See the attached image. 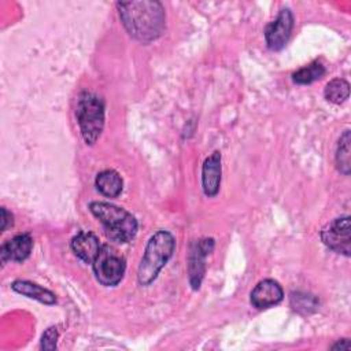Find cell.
<instances>
[{"instance_id":"obj_4","label":"cell","mask_w":351,"mask_h":351,"mask_svg":"<svg viewBox=\"0 0 351 351\" xmlns=\"http://www.w3.org/2000/svg\"><path fill=\"white\" fill-rule=\"evenodd\" d=\"M75 115L84 141L88 145H93L104 128L103 100L95 93L82 92L77 100Z\"/></svg>"},{"instance_id":"obj_9","label":"cell","mask_w":351,"mask_h":351,"mask_svg":"<svg viewBox=\"0 0 351 351\" xmlns=\"http://www.w3.org/2000/svg\"><path fill=\"white\" fill-rule=\"evenodd\" d=\"M282 298L284 291L281 285L276 280L266 278L255 285V288L251 291L250 300L255 308L263 310L278 304L282 300Z\"/></svg>"},{"instance_id":"obj_12","label":"cell","mask_w":351,"mask_h":351,"mask_svg":"<svg viewBox=\"0 0 351 351\" xmlns=\"http://www.w3.org/2000/svg\"><path fill=\"white\" fill-rule=\"evenodd\" d=\"M70 245L73 252L86 263H93L101 248L99 237L95 233L86 230L77 233L71 239Z\"/></svg>"},{"instance_id":"obj_20","label":"cell","mask_w":351,"mask_h":351,"mask_svg":"<svg viewBox=\"0 0 351 351\" xmlns=\"http://www.w3.org/2000/svg\"><path fill=\"white\" fill-rule=\"evenodd\" d=\"M12 225H14L12 214L5 207H1V232H5Z\"/></svg>"},{"instance_id":"obj_2","label":"cell","mask_w":351,"mask_h":351,"mask_svg":"<svg viewBox=\"0 0 351 351\" xmlns=\"http://www.w3.org/2000/svg\"><path fill=\"white\" fill-rule=\"evenodd\" d=\"M174 248L176 239L167 230H158L149 237L137 269V280L140 285L147 287L158 277L159 271L173 256Z\"/></svg>"},{"instance_id":"obj_10","label":"cell","mask_w":351,"mask_h":351,"mask_svg":"<svg viewBox=\"0 0 351 351\" xmlns=\"http://www.w3.org/2000/svg\"><path fill=\"white\" fill-rule=\"evenodd\" d=\"M33 250V239L29 233H19L12 239L7 240L0 247V259L1 265H5L7 261L23 262L30 256Z\"/></svg>"},{"instance_id":"obj_19","label":"cell","mask_w":351,"mask_h":351,"mask_svg":"<svg viewBox=\"0 0 351 351\" xmlns=\"http://www.w3.org/2000/svg\"><path fill=\"white\" fill-rule=\"evenodd\" d=\"M56 340H58V330L55 326H49L41 336V344L40 347L43 350L52 351L56 348Z\"/></svg>"},{"instance_id":"obj_11","label":"cell","mask_w":351,"mask_h":351,"mask_svg":"<svg viewBox=\"0 0 351 351\" xmlns=\"http://www.w3.org/2000/svg\"><path fill=\"white\" fill-rule=\"evenodd\" d=\"M221 152L215 151L206 158L202 167V186L207 197H214L221 186Z\"/></svg>"},{"instance_id":"obj_14","label":"cell","mask_w":351,"mask_h":351,"mask_svg":"<svg viewBox=\"0 0 351 351\" xmlns=\"http://www.w3.org/2000/svg\"><path fill=\"white\" fill-rule=\"evenodd\" d=\"M96 189L106 197H118L122 192V178L121 176L111 169L103 170L96 176L95 180Z\"/></svg>"},{"instance_id":"obj_16","label":"cell","mask_w":351,"mask_h":351,"mask_svg":"<svg viewBox=\"0 0 351 351\" xmlns=\"http://www.w3.org/2000/svg\"><path fill=\"white\" fill-rule=\"evenodd\" d=\"M324 95L328 101L335 104H341L348 99L350 85L343 78H333L326 84Z\"/></svg>"},{"instance_id":"obj_18","label":"cell","mask_w":351,"mask_h":351,"mask_svg":"<svg viewBox=\"0 0 351 351\" xmlns=\"http://www.w3.org/2000/svg\"><path fill=\"white\" fill-rule=\"evenodd\" d=\"M291 306L295 311L302 314L314 313L318 307V299L314 295L304 292H293L291 295Z\"/></svg>"},{"instance_id":"obj_3","label":"cell","mask_w":351,"mask_h":351,"mask_svg":"<svg viewBox=\"0 0 351 351\" xmlns=\"http://www.w3.org/2000/svg\"><path fill=\"white\" fill-rule=\"evenodd\" d=\"M89 211L100 221L106 236L117 243H129L137 233V221L128 210L107 202H90Z\"/></svg>"},{"instance_id":"obj_15","label":"cell","mask_w":351,"mask_h":351,"mask_svg":"<svg viewBox=\"0 0 351 351\" xmlns=\"http://www.w3.org/2000/svg\"><path fill=\"white\" fill-rule=\"evenodd\" d=\"M350 143H351L350 130H344V133L340 136L337 141V148H336V166H337V170L344 176H348L351 169Z\"/></svg>"},{"instance_id":"obj_5","label":"cell","mask_w":351,"mask_h":351,"mask_svg":"<svg viewBox=\"0 0 351 351\" xmlns=\"http://www.w3.org/2000/svg\"><path fill=\"white\" fill-rule=\"evenodd\" d=\"M96 280L104 287H115L125 274V258L112 247L104 244L92 263Z\"/></svg>"},{"instance_id":"obj_6","label":"cell","mask_w":351,"mask_h":351,"mask_svg":"<svg viewBox=\"0 0 351 351\" xmlns=\"http://www.w3.org/2000/svg\"><path fill=\"white\" fill-rule=\"evenodd\" d=\"M321 239L324 244L337 254L350 256L351 252V223L350 217L344 215L328 223L322 232Z\"/></svg>"},{"instance_id":"obj_21","label":"cell","mask_w":351,"mask_h":351,"mask_svg":"<svg viewBox=\"0 0 351 351\" xmlns=\"http://www.w3.org/2000/svg\"><path fill=\"white\" fill-rule=\"evenodd\" d=\"M350 348H351V343L348 339H341L332 346V350H350Z\"/></svg>"},{"instance_id":"obj_7","label":"cell","mask_w":351,"mask_h":351,"mask_svg":"<svg viewBox=\"0 0 351 351\" xmlns=\"http://www.w3.org/2000/svg\"><path fill=\"white\" fill-rule=\"evenodd\" d=\"M214 239H200L189 247L188 274L189 284L193 289H199L206 271V256L214 250Z\"/></svg>"},{"instance_id":"obj_17","label":"cell","mask_w":351,"mask_h":351,"mask_svg":"<svg viewBox=\"0 0 351 351\" xmlns=\"http://www.w3.org/2000/svg\"><path fill=\"white\" fill-rule=\"evenodd\" d=\"M325 73H326V70H325L324 64H321L319 62H313V63L299 69L296 73H293L292 80H293V82H296L299 85H307L317 80H321L325 75Z\"/></svg>"},{"instance_id":"obj_1","label":"cell","mask_w":351,"mask_h":351,"mask_svg":"<svg viewBox=\"0 0 351 351\" xmlns=\"http://www.w3.org/2000/svg\"><path fill=\"white\" fill-rule=\"evenodd\" d=\"M121 22L130 37L141 43H151L162 36L166 27V12L160 1L132 0L118 1Z\"/></svg>"},{"instance_id":"obj_8","label":"cell","mask_w":351,"mask_h":351,"mask_svg":"<svg viewBox=\"0 0 351 351\" xmlns=\"http://www.w3.org/2000/svg\"><path fill=\"white\" fill-rule=\"evenodd\" d=\"M293 27V15L291 10L284 8L280 11L278 16L270 22L265 29L266 45L271 51H280L285 47L289 40Z\"/></svg>"},{"instance_id":"obj_13","label":"cell","mask_w":351,"mask_h":351,"mask_svg":"<svg viewBox=\"0 0 351 351\" xmlns=\"http://www.w3.org/2000/svg\"><path fill=\"white\" fill-rule=\"evenodd\" d=\"M11 288L16 293H19L22 296H26V298H30V299H34V300H37L40 303H44V304L51 306V304L56 303V296H55L53 292H51L49 289L43 288L38 284H34L32 281L15 280L11 284Z\"/></svg>"}]
</instances>
